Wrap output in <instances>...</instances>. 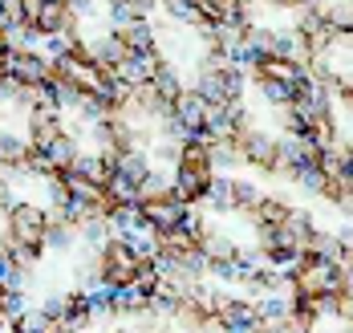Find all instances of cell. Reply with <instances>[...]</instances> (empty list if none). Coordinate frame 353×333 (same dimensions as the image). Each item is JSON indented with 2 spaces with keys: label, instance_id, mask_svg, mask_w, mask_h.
<instances>
[{
  "label": "cell",
  "instance_id": "cell-1",
  "mask_svg": "<svg viewBox=\"0 0 353 333\" xmlns=\"http://www.w3.org/2000/svg\"><path fill=\"white\" fill-rule=\"evenodd\" d=\"M288 212H292V203H288L284 195H264L260 208H256V223H264V228H281V223L288 220Z\"/></svg>",
  "mask_w": 353,
  "mask_h": 333
}]
</instances>
